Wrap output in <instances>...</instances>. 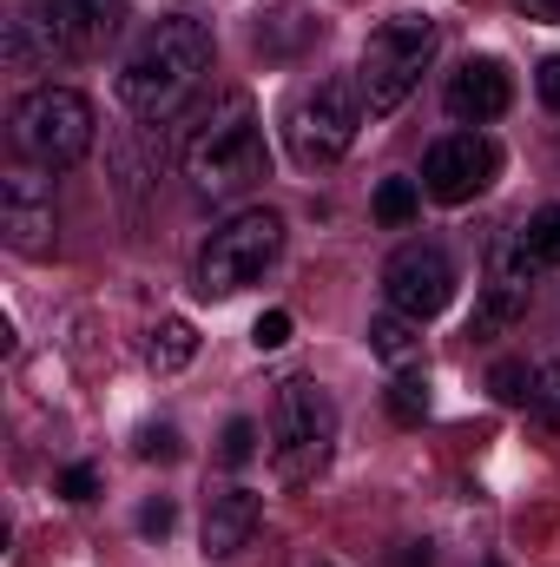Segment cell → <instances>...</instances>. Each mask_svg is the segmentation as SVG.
Instances as JSON below:
<instances>
[{"label": "cell", "mask_w": 560, "mask_h": 567, "mask_svg": "<svg viewBox=\"0 0 560 567\" xmlns=\"http://www.w3.org/2000/svg\"><path fill=\"white\" fill-rule=\"evenodd\" d=\"M178 165H185V178H191L198 198H238V192H251L271 172L258 100L245 86L211 93V106H198L191 126H185V140H178Z\"/></svg>", "instance_id": "obj_1"}, {"label": "cell", "mask_w": 560, "mask_h": 567, "mask_svg": "<svg viewBox=\"0 0 560 567\" xmlns=\"http://www.w3.org/2000/svg\"><path fill=\"white\" fill-rule=\"evenodd\" d=\"M211 53H218V47H211V27H205V20H191V13L158 20L139 40V53L126 60V73H120V100H126L139 120H172V113L205 86Z\"/></svg>", "instance_id": "obj_2"}, {"label": "cell", "mask_w": 560, "mask_h": 567, "mask_svg": "<svg viewBox=\"0 0 560 567\" xmlns=\"http://www.w3.org/2000/svg\"><path fill=\"white\" fill-rule=\"evenodd\" d=\"M336 449V403L330 390H317L310 377L278 383V410H271V468L283 488H310L330 468Z\"/></svg>", "instance_id": "obj_3"}, {"label": "cell", "mask_w": 560, "mask_h": 567, "mask_svg": "<svg viewBox=\"0 0 560 567\" xmlns=\"http://www.w3.org/2000/svg\"><path fill=\"white\" fill-rule=\"evenodd\" d=\"M13 152L40 172H66L93 152V106L73 86H40L13 106Z\"/></svg>", "instance_id": "obj_4"}, {"label": "cell", "mask_w": 560, "mask_h": 567, "mask_svg": "<svg viewBox=\"0 0 560 567\" xmlns=\"http://www.w3.org/2000/svg\"><path fill=\"white\" fill-rule=\"evenodd\" d=\"M435 20H390L370 33L363 47V66H356V86H363V113L370 120H390L409 93L422 86V66L435 60Z\"/></svg>", "instance_id": "obj_5"}, {"label": "cell", "mask_w": 560, "mask_h": 567, "mask_svg": "<svg viewBox=\"0 0 560 567\" xmlns=\"http://www.w3.org/2000/svg\"><path fill=\"white\" fill-rule=\"evenodd\" d=\"M363 86L356 80H317V86H303L297 93V106H290V120H283V133H290V152H297V165H336L356 133H363Z\"/></svg>", "instance_id": "obj_6"}, {"label": "cell", "mask_w": 560, "mask_h": 567, "mask_svg": "<svg viewBox=\"0 0 560 567\" xmlns=\"http://www.w3.org/2000/svg\"><path fill=\"white\" fill-rule=\"evenodd\" d=\"M283 251V218L278 212H238L225 231H211L205 258H198V297H238L245 284H258Z\"/></svg>", "instance_id": "obj_7"}, {"label": "cell", "mask_w": 560, "mask_h": 567, "mask_svg": "<svg viewBox=\"0 0 560 567\" xmlns=\"http://www.w3.org/2000/svg\"><path fill=\"white\" fill-rule=\"evenodd\" d=\"M495 178H501V145L488 133H448V140L428 145V158H422V192L435 205H468Z\"/></svg>", "instance_id": "obj_8"}, {"label": "cell", "mask_w": 560, "mask_h": 567, "mask_svg": "<svg viewBox=\"0 0 560 567\" xmlns=\"http://www.w3.org/2000/svg\"><path fill=\"white\" fill-rule=\"evenodd\" d=\"M383 297H390V310H403V317H442L448 303H455V265H448V251H435V245H403L390 265H383Z\"/></svg>", "instance_id": "obj_9"}, {"label": "cell", "mask_w": 560, "mask_h": 567, "mask_svg": "<svg viewBox=\"0 0 560 567\" xmlns=\"http://www.w3.org/2000/svg\"><path fill=\"white\" fill-rule=\"evenodd\" d=\"M528 297H535V251L521 238H495L488 245V278H481V310H475V337H495V330L521 323Z\"/></svg>", "instance_id": "obj_10"}, {"label": "cell", "mask_w": 560, "mask_h": 567, "mask_svg": "<svg viewBox=\"0 0 560 567\" xmlns=\"http://www.w3.org/2000/svg\"><path fill=\"white\" fill-rule=\"evenodd\" d=\"M0 231H7V245L20 258H53L60 218H53V185L40 172H13L0 185Z\"/></svg>", "instance_id": "obj_11"}, {"label": "cell", "mask_w": 560, "mask_h": 567, "mask_svg": "<svg viewBox=\"0 0 560 567\" xmlns=\"http://www.w3.org/2000/svg\"><path fill=\"white\" fill-rule=\"evenodd\" d=\"M40 20H46L60 60H93V53H106V47L120 40L126 7H120V0H46Z\"/></svg>", "instance_id": "obj_12"}, {"label": "cell", "mask_w": 560, "mask_h": 567, "mask_svg": "<svg viewBox=\"0 0 560 567\" xmlns=\"http://www.w3.org/2000/svg\"><path fill=\"white\" fill-rule=\"evenodd\" d=\"M515 106V73L501 66V60H462L455 73H448V113L462 120V126H488V120H501Z\"/></svg>", "instance_id": "obj_13"}, {"label": "cell", "mask_w": 560, "mask_h": 567, "mask_svg": "<svg viewBox=\"0 0 560 567\" xmlns=\"http://www.w3.org/2000/svg\"><path fill=\"white\" fill-rule=\"evenodd\" d=\"M258 522H265V502H258L251 488L211 495V508H205V555H211V561H231V555L258 535Z\"/></svg>", "instance_id": "obj_14"}, {"label": "cell", "mask_w": 560, "mask_h": 567, "mask_svg": "<svg viewBox=\"0 0 560 567\" xmlns=\"http://www.w3.org/2000/svg\"><path fill=\"white\" fill-rule=\"evenodd\" d=\"M317 40H323V20L303 13V7H290V0H278V7L258 13V53H265V60H297V53H310Z\"/></svg>", "instance_id": "obj_15"}, {"label": "cell", "mask_w": 560, "mask_h": 567, "mask_svg": "<svg viewBox=\"0 0 560 567\" xmlns=\"http://www.w3.org/2000/svg\"><path fill=\"white\" fill-rule=\"evenodd\" d=\"M370 350H376L390 370H409V363L422 357V323L416 317H403V310L376 317V323H370Z\"/></svg>", "instance_id": "obj_16"}, {"label": "cell", "mask_w": 560, "mask_h": 567, "mask_svg": "<svg viewBox=\"0 0 560 567\" xmlns=\"http://www.w3.org/2000/svg\"><path fill=\"white\" fill-rule=\"evenodd\" d=\"M152 370L158 377H172V370H185L191 357H198V330L185 323V317H158V330H152Z\"/></svg>", "instance_id": "obj_17"}, {"label": "cell", "mask_w": 560, "mask_h": 567, "mask_svg": "<svg viewBox=\"0 0 560 567\" xmlns=\"http://www.w3.org/2000/svg\"><path fill=\"white\" fill-rule=\"evenodd\" d=\"M416 205H422L416 178H383V185H376V218H383V225H409Z\"/></svg>", "instance_id": "obj_18"}, {"label": "cell", "mask_w": 560, "mask_h": 567, "mask_svg": "<svg viewBox=\"0 0 560 567\" xmlns=\"http://www.w3.org/2000/svg\"><path fill=\"white\" fill-rule=\"evenodd\" d=\"M521 245L535 251V265H560V205H541L521 231Z\"/></svg>", "instance_id": "obj_19"}, {"label": "cell", "mask_w": 560, "mask_h": 567, "mask_svg": "<svg viewBox=\"0 0 560 567\" xmlns=\"http://www.w3.org/2000/svg\"><path fill=\"white\" fill-rule=\"evenodd\" d=\"M390 416H396V423H422V416H428V383H422V377L396 370V383H390Z\"/></svg>", "instance_id": "obj_20"}, {"label": "cell", "mask_w": 560, "mask_h": 567, "mask_svg": "<svg viewBox=\"0 0 560 567\" xmlns=\"http://www.w3.org/2000/svg\"><path fill=\"white\" fill-rule=\"evenodd\" d=\"M251 455H258V423H251V416H231L225 435H218V462H225V468H245Z\"/></svg>", "instance_id": "obj_21"}, {"label": "cell", "mask_w": 560, "mask_h": 567, "mask_svg": "<svg viewBox=\"0 0 560 567\" xmlns=\"http://www.w3.org/2000/svg\"><path fill=\"white\" fill-rule=\"evenodd\" d=\"M535 377H541V370H528V363H495L488 390H495L501 403H535Z\"/></svg>", "instance_id": "obj_22"}, {"label": "cell", "mask_w": 560, "mask_h": 567, "mask_svg": "<svg viewBox=\"0 0 560 567\" xmlns=\"http://www.w3.org/2000/svg\"><path fill=\"white\" fill-rule=\"evenodd\" d=\"M251 343H258V350H283V343H290V310H265L258 330H251Z\"/></svg>", "instance_id": "obj_23"}, {"label": "cell", "mask_w": 560, "mask_h": 567, "mask_svg": "<svg viewBox=\"0 0 560 567\" xmlns=\"http://www.w3.org/2000/svg\"><path fill=\"white\" fill-rule=\"evenodd\" d=\"M535 410H541L548 423H560V363H548V370L535 377Z\"/></svg>", "instance_id": "obj_24"}, {"label": "cell", "mask_w": 560, "mask_h": 567, "mask_svg": "<svg viewBox=\"0 0 560 567\" xmlns=\"http://www.w3.org/2000/svg\"><path fill=\"white\" fill-rule=\"evenodd\" d=\"M139 455H145V462H178V429H145Z\"/></svg>", "instance_id": "obj_25"}, {"label": "cell", "mask_w": 560, "mask_h": 567, "mask_svg": "<svg viewBox=\"0 0 560 567\" xmlns=\"http://www.w3.org/2000/svg\"><path fill=\"white\" fill-rule=\"evenodd\" d=\"M60 495H66V502H93V495H100V475L80 462V468H66V475H60Z\"/></svg>", "instance_id": "obj_26"}, {"label": "cell", "mask_w": 560, "mask_h": 567, "mask_svg": "<svg viewBox=\"0 0 560 567\" xmlns=\"http://www.w3.org/2000/svg\"><path fill=\"white\" fill-rule=\"evenodd\" d=\"M172 522H178V508H172L165 495H158V502H145L139 528H145V535H152V542H165V535H172Z\"/></svg>", "instance_id": "obj_27"}, {"label": "cell", "mask_w": 560, "mask_h": 567, "mask_svg": "<svg viewBox=\"0 0 560 567\" xmlns=\"http://www.w3.org/2000/svg\"><path fill=\"white\" fill-rule=\"evenodd\" d=\"M535 86H541V106H548V113H560V53H554V60H541Z\"/></svg>", "instance_id": "obj_28"}, {"label": "cell", "mask_w": 560, "mask_h": 567, "mask_svg": "<svg viewBox=\"0 0 560 567\" xmlns=\"http://www.w3.org/2000/svg\"><path fill=\"white\" fill-rule=\"evenodd\" d=\"M528 20H548V27H560V0H515Z\"/></svg>", "instance_id": "obj_29"}, {"label": "cell", "mask_w": 560, "mask_h": 567, "mask_svg": "<svg viewBox=\"0 0 560 567\" xmlns=\"http://www.w3.org/2000/svg\"><path fill=\"white\" fill-rule=\"evenodd\" d=\"M435 561V555H428V548H416V542H409V548H396V555H390V567H428Z\"/></svg>", "instance_id": "obj_30"}]
</instances>
